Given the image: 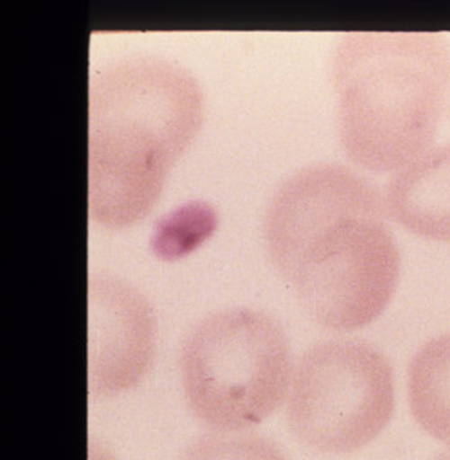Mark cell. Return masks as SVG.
Returning a JSON list of instances; mask_svg holds the SVG:
<instances>
[{"label":"cell","mask_w":450,"mask_h":460,"mask_svg":"<svg viewBox=\"0 0 450 460\" xmlns=\"http://www.w3.org/2000/svg\"><path fill=\"white\" fill-rule=\"evenodd\" d=\"M385 197L356 170L318 162L279 184L265 215L271 261L306 312L328 330L375 322L400 283Z\"/></svg>","instance_id":"obj_1"},{"label":"cell","mask_w":450,"mask_h":460,"mask_svg":"<svg viewBox=\"0 0 450 460\" xmlns=\"http://www.w3.org/2000/svg\"><path fill=\"white\" fill-rule=\"evenodd\" d=\"M202 86L186 66L131 53L100 66L88 90V209L122 227L151 209L203 120Z\"/></svg>","instance_id":"obj_2"},{"label":"cell","mask_w":450,"mask_h":460,"mask_svg":"<svg viewBox=\"0 0 450 460\" xmlns=\"http://www.w3.org/2000/svg\"><path fill=\"white\" fill-rule=\"evenodd\" d=\"M332 82L342 147L369 172H398L431 149L450 86L441 32L349 31L335 47Z\"/></svg>","instance_id":"obj_3"},{"label":"cell","mask_w":450,"mask_h":460,"mask_svg":"<svg viewBox=\"0 0 450 460\" xmlns=\"http://www.w3.org/2000/svg\"><path fill=\"white\" fill-rule=\"evenodd\" d=\"M189 410L213 430L262 424L283 404L292 376L289 341L274 316L250 307L218 310L183 342Z\"/></svg>","instance_id":"obj_4"},{"label":"cell","mask_w":450,"mask_h":460,"mask_svg":"<svg viewBox=\"0 0 450 460\" xmlns=\"http://www.w3.org/2000/svg\"><path fill=\"white\" fill-rule=\"evenodd\" d=\"M394 406V374L385 355L361 339H328L298 359L287 420L316 451L355 453L385 430Z\"/></svg>","instance_id":"obj_5"},{"label":"cell","mask_w":450,"mask_h":460,"mask_svg":"<svg viewBox=\"0 0 450 460\" xmlns=\"http://www.w3.org/2000/svg\"><path fill=\"white\" fill-rule=\"evenodd\" d=\"M88 316L90 394L111 396L135 387L156 352L158 323L151 302L130 281L92 273Z\"/></svg>","instance_id":"obj_6"},{"label":"cell","mask_w":450,"mask_h":460,"mask_svg":"<svg viewBox=\"0 0 450 460\" xmlns=\"http://www.w3.org/2000/svg\"><path fill=\"white\" fill-rule=\"evenodd\" d=\"M386 213L417 235L450 242V144L431 147L394 172Z\"/></svg>","instance_id":"obj_7"},{"label":"cell","mask_w":450,"mask_h":460,"mask_svg":"<svg viewBox=\"0 0 450 460\" xmlns=\"http://www.w3.org/2000/svg\"><path fill=\"white\" fill-rule=\"evenodd\" d=\"M407 387L415 420L450 447V332L429 339L417 350Z\"/></svg>","instance_id":"obj_8"},{"label":"cell","mask_w":450,"mask_h":460,"mask_svg":"<svg viewBox=\"0 0 450 460\" xmlns=\"http://www.w3.org/2000/svg\"><path fill=\"white\" fill-rule=\"evenodd\" d=\"M182 460H289L283 449L260 435H211L189 446Z\"/></svg>","instance_id":"obj_9"},{"label":"cell","mask_w":450,"mask_h":460,"mask_svg":"<svg viewBox=\"0 0 450 460\" xmlns=\"http://www.w3.org/2000/svg\"><path fill=\"white\" fill-rule=\"evenodd\" d=\"M433 460H450V451H447V453L439 454L436 459Z\"/></svg>","instance_id":"obj_10"}]
</instances>
